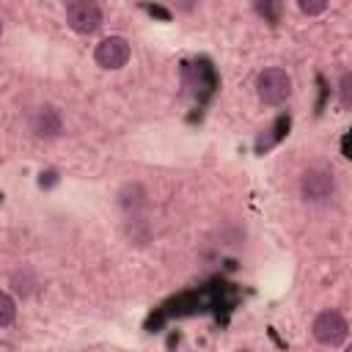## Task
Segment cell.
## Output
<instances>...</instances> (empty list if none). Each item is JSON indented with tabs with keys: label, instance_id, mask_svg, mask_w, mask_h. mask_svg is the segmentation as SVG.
<instances>
[{
	"label": "cell",
	"instance_id": "cell-1",
	"mask_svg": "<svg viewBox=\"0 0 352 352\" xmlns=\"http://www.w3.org/2000/svg\"><path fill=\"white\" fill-rule=\"evenodd\" d=\"M256 88H258V99L264 104H283L292 94V77L283 69L272 66V69H264L258 74Z\"/></svg>",
	"mask_w": 352,
	"mask_h": 352
},
{
	"label": "cell",
	"instance_id": "cell-2",
	"mask_svg": "<svg viewBox=\"0 0 352 352\" xmlns=\"http://www.w3.org/2000/svg\"><path fill=\"white\" fill-rule=\"evenodd\" d=\"M311 333H314V338H316L319 344H324V346H338V344L346 341L349 327H346V319H344L338 311H322V314L314 319Z\"/></svg>",
	"mask_w": 352,
	"mask_h": 352
},
{
	"label": "cell",
	"instance_id": "cell-3",
	"mask_svg": "<svg viewBox=\"0 0 352 352\" xmlns=\"http://www.w3.org/2000/svg\"><path fill=\"white\" fill-rule=\"evenodd\" d=\"M66 22L77 33H94L102 25V11L91 0H74L66 6Z\"/></svg>",
	"mask_w": 352,
	"mask_h": 352
},
{
	"label": "cell",
	"instance_id": "cell-4",
	"mask_svg": "<svg viewBox=\"0 0 352 352\" xmlns=\"http://www.w3.org/2000/svg\"><path fill=\"white\" fill-rule=\"evenodd\" d=\"M333 173L324 170V168H308L300 179V192L305 201L311 204H319V201H327L333 195Z\"/></svg>",
	"mask_w": 352,
	"mask_h": 352
},
{
	"label": "cell",
	"instance_id": "cell-5",
	"mask_svg": "<svg viewBox=\"0 0 352 352\" xmlns=\"http://www.w3.org/2000/svg\"><path fill=\"white\" fill-rule=\"evenodd\" d=\"M94 58L102 69H121L129 60V41L124 36H107L96 44Z\"/></svg>",
	"mask_w": 352,
	"mask_h": 352
},
{
	"label": "cell",
	"instance_id": "cell-6",
	"mask_svg": "<svg viewBox=\"0 0 352 352\" xmlns=\"http://www.w3.org/2000/svg\"><path fill=\"white\" fill-rule=\"evenodd\" d=\"M30 129L36 132V138H44V140H52L63 132V121H60V113L55 107H41L36 110V116L30 118Z\"/></svg>",
	"mask_w": 352,
	"mask_h": 352
},
{
	"label": "cell",
	"instance_id": "cell-7",
	"mask_svg": "<svg viewBox=\"0 0 352 352\" xmlns=\"http://www.w3.org/2000/svg\"><path fill=\"white\" fill-rule=\"evenodd\" d=\"M14 316H16L14 300H11L6 292H0V327H8V324L14 322Z\"/></svg>",
	"mask_w": 352,
	"mask_h": 352
},
{
	"label": "cell",
	"instance_id": "cell-8",
	"mask_svg": "<svg viewBox=\"0 0 352 352\" xmlns=\"http://www.w3.org/2000/svg\"><path fill=\"white\" fill-rule=\"evenodd\" d=\"M338 94H341V104H344V107H352V74H349V72L341 74Z\"/></svg>",
	"mask_w": 352,
	"mask_h": 352
},
{
	"label": "cell",
	"instance_id": "cell-9",
	"mask_svg": "<svg viewBox=\"0 0 352 352\" xmlns=\"http://www.w3.org/2000/svg\"><path fill=\"white\" fill-rule=\"evenodd\" d=\"M324 8H327V3H324V0H300V11H302V14H308V16L322 14Z\"/></svg>",
	"mask_w": 352,
	"mask_h": 352
},
{
	"label": "cell",
	"instance_id": "cell-10",
	"mask_svg": "<svg viewBox=\"0 0 352 352\" xmlns=\"http://www.w3.org/2000/svg\"><path fill=\"white\" fill-rule=\"evenodd\" d=\"M341 148H344V157H352V154H349V138L341 140Z\"/></svg>",
	"mask_w": 352,
	"mask_h": 352
},
{
	"label": "cell",
	"instance_id": "cell-11",
	"mask_svg": "<svg viewBox=\"0 0 352 352\" xmlns=\"http://www.w3.org/2000/svg\"><path fill=\"white\" fill-rule=\"evenodd\" d=\"M0 33H3V19H0Z\"/></svg>",
	"mask_w": 352,
	"mask_h": 352
},
{
	"label": "cell",
	"instance_id": "cell-12",
	"mask_svg": "<svg viewBox=\"0 0 352 352\" xmlns=\"http://www.w3.org/2000/svg\"><path fill=\"white\" fill-rule=\"evenodd\" d=\"M239 352H250V349H239Z\"/></svg>",
	"mask_w": 352,
	"mask_h": 352
},
{
	"label": "cell",
	"instance_id": "cell-13",
	"mask_svg": "<svg viewBox=\"0 0 352 352\" xmlns=\"http://www.w3.org/2000/svg\"><path fill=\"white\" fill-rule=\"evenodd\" d=\"M344 352H352V349H344Z\"/></svg>",
	"mask_w": 352,
	"mask_h": 352
}]
</instances>
